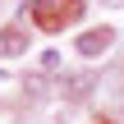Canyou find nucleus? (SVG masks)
<instances>
[{"instance_id":"1","label":"nucleus","mask_w":124,"mask_h":124,"mask_svg":"<svg viewBox=\"0 0 124 124\" xmlns=\"http://www.w3.org/2000/svg\"><path fill=\"white\" fill-rule=\"evenodd\" d=\"M101 41H106V37H101V32H92V37L83 41V51H87V55H97V51H101Z\"/></svg>"}]
</instances>
